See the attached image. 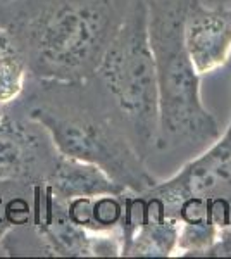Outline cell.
Masks as SVG:
<instances>
[{"label":"cell","mask_w":231,"mask_h":259,"mask_svg":"<svg viewBox=\"0 0 231 259\" xmlns=\"http://www.w3.org/2000/svg\"><path fill=\"white\" fill-rule=\"evenodd\" d=\"M124 12L114 0H43L21 28L24 62L43 80L73 83L97 71Z\"/></svg>","instance_id":"6da1fadb"},{"label":"cell","mask_w":231,"mask_h":259,"mask_svg":"<svg viewBox=\"0 0 231 259\" xmlns=\"http://www.w3.org/2000/svg\"><path fill=\"white\" fill-rule=\"evenodd\" d=\"M184 0H149V31L157 69V140L167 150L181 145H211L219 126L205 109L200 74L183 45Z\"/></svg>","instance_id":"7a4b0ae2"},{"label":"cell","mask_w":231,"mask_h":259,"mask_svg":"<svg viewBox=\"0 0 231 259\" xmlns=\"http://www.w3.org/2000/svg\"><path fill=\"white\" fill-rule=\"evenodd\" d=\"M97 74L142 149L157 140V69L149 31V0H131L104 50Z\"/></svg>","instance_id":"3957f363"},{"label":"cell","mask_w":231,"mask_h":259,"mask_svg":"<svg viewBox=\"0 0 231 259\" xmlns=\"http://www.w3.org/2000/svg\"><path fill=\"white\" fill-rule=\"evenodd\" d=\"M29 118L47 130L61 156L94 162L126 190L144 194L155 185L126 135L104 121L86 114H62L47 106L31 109Z\"/></svg>","instance_id":"277c9868"},{"label":"cell","mask_w":231,"mask_h":259,"mask_svg":"<svg viewBox=\"0 0 231 259\" xmlns=\"http://www.w3.org/2000/svg\"><path fill=\"white\" fill-rule=\"evenodd\" d=\"M144 194L155 197L173 218L183 200L199 199L212 206L219 232L231 221V119L226 132L204 154L188 162L167 182L155 183Z\"/></svg>","instance_id":"5b68a950"},{"label":"cell","mask_w":231,"mask_h":259,"mask_svg":"<svg viewBox=\"0 0 231 259\" xmlns=\"http://www.w3.org/2000/svg\"><path fill=\"white\" fill-rule=\"evenodd\" d=\"M181 33L184 50L200 76L219 69L231 54V0L216 6L184 0Z\"/></svg>","instance_id":"8992f818"},{"label":"cell","mask_w":231,"mask_h":259,"mask_svg":"<svg viewBox=\"0 0 231 259\" xmlns=\"http://www.w3.org/2000/svg\"><path fill=\"white\" fill-rule=\"evenodd\" d=\"M47 189L56 197L71 200L78 197L99 195H123L126 189L94 162L59 154L52 175L47 180Z\"/></svg>","instance_id":"52a82bcc"},{"label":"cell","mask_w":231,"mask_h":259,"mask_svg":"<svg viewBox=\"0 0 231 259\" xmlns=\"http://www.w3.org/2000/svg\"><path fill=\"white\" fill-rule=\"evenodd\" d=\"M145 197V218L128 240L121 245V256L166 257L178 250L179 221L164 212L155 197Z\"/></svg>","instance_id":"ba28073f"},{"label":"cell","mask_w":231,"mask_h":259,"mask_svg":"<svg viewBox=\"0 0 231 259\" xmlns=\"http://www.w3.org/2000/svg\"><path fill=\"white\" fill-rule=\"evenodd\" d=\"M41 237L49 245V250L56 256H94L91 237L88 230L71 220L68 212V200L56 197L49 189L47 218L41 227Z\"/></svg>","instance_id":"9c48e42d"},{"label":"cell","mask_w":231,"mask_h":259,"mask_svg":"<svg viewBox=\"0 0 231 259\" xmlns=\"http://www.w3.org/2000/svg\"><path fill=\"white\" fill-rule=\"evenodd\" d=\"M36 157V142L19 121L4 116L0 121V182L26 175Z\"/></svg>","instance_id":"30bf717a"},{"label":"cell","mask_w":231,"mask_h":259,"mask_svg":"<svg viewBox=\"0 0 231 259\" xmlns=\"http://www.w3.org/2000/svg\"><path fill=\"white\" fill-rule=\"evenodd\" d=\"M26 62L16 47H11L0 56V106L19 97L26 81Z\"/></svg>","instance_id":"8fae6325"},{"label":"cell","mask_w":231,"mask_h":259,"mask_svg":"<svg viewBox=\"0 0 231 259\" xmlns=\"http://www.w3.org/2000/svg\"><path fill=\"white\" fill-rule=\"evenodd\" d=\"M207 256H214V257H221V256L231 257V223L219 232L217 242L212 245V249L209 250Z\"/></svg>","instance_id":"7c38bea8"},{"label":"cell","mask_w":231,"mask_h":259,"mask_svg":"<svg viewBox=\"0 0 231 259\" xmlns=\"http://www.w3.org/2000/svg\"><path fill=\"white\" fill-rule=\"evenodd\" d=\"M11 47H14V44H12V40L9 36L6 35L2 30H0V56H2L6 50H9Z\"/></svg>","instance_id":"4fadbf2b"},{"label":"cell","mask_w":231,"mask_h":259,"mask_svg":"<svg viewBox=\"0 0 231 259\" xmlns=\"http://www.w3.org/2000/svg\"><path fill=\"white\" fill-rule=\"evenodd\" d=\"M4 116H6V112H4V109H2V106H0V121L4 119Z\"/></svg>","instance_id":"5bb4252c"}]
</instances>
